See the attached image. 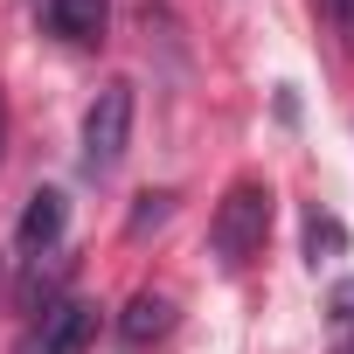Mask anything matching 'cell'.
<instances>
[{
    "label": "cell",
    "mask_w": 354,
    "mask_h": 354,
    "mask_svg": "<svg viewBox=\"0 0 354 354\" xmlns=\"http://www.w3.org/2000/svg\"><path fill=\"white\" fill-rule=\"evenodd\" d=\"M125 146H132V84H125V77H111V84L84 104V139H77V160H84V174H91V181H111V174H118V160H125Z\"/></svg>",
    "instance_id": "obj_2"
},
{
    "label": "cell",
    "mask_w": 354,
    "mask_h": 354,
    "mask_svg": "<svg viewBox=\"0 0 354 354\" xmlns=\"http://www.w3.org/2000/svg\"><path fill=\"white\" fill-rule=\"evenodd\" d=\"M174 333V299L167 292H132V306L118 313V340L125 347H153Z\"/></svg>",
    "instance_id": "obj_6"
},
{
    "label": "cell",
    "mask_w": 354,
    "mask_h": 354,
    "mask_svg": "<svg viewBox=\"0 0 354 354\" xmlns=\"http://www.w3.org/2000/svg\"><path fill=\"white\" fill-rule=\"evenodd\" d=\"M42 21H49V35L91 49V42H104V28H111V0H42Z\"/></svg>",
    "instance_id": "obj_5"
},
{
    "label": "cell",
    "mask_w": 354,
    "mask_h": 354,
    "mask_svg": "<svg viewBox=\"0 0 354 354\" xmlns=\"http://www.w3.org/2000/svg\"><path fill=\"white\" fill-rule=\"evenodd\" d=\"M306 257H313V264L340 257V223H333V216H319V209L306 216Z\"/></svg>",
    "instance_id": "obj_8"
},
{
    "label": "cell",
    "mask_w": 354,
    "mask_h": 354,
    "mask_svg": "<svg viewBox=\"0 0 354 354\" xmlns=\"http://www.w3.org/2000/svg\"><path fill=\"white\" fill-rule=\"evenodd\" d=\"M319 15H326V28L340 35V49L354 56V0H319Z\"/></svg>",
    "instance_id": "obj_10"
},
{
    "label": "cell",
    "mask_w": 354,
    "mask_h": 354,
    "mask_svg": "<svg viewBox=\"0 0 354 354\" xmlns=\"http://www.w3.org/2000/svg\"><path fill=\"white\" fill-rule=\"evenodd\" d=\"M91 333H97V306H91V299H56V306L42 313V340H35V354H84Z\"/></svg>",
    "instance_id": "obj_3"
},
{
    "label": "cell",
    "mask_w": 354,
    "mask_h": 354,
    "mask_svg": "<svg viewBox=\"0 0 354 354\" xmlns=\"http://www.w3.org/2000/svg\"><path fill=\"white\" fill-rule=\"evenodd\" d=\"M63 278H70V257L63 250H42L28 264V278H21V313H49L63 299Z\"/></svg>",
    "instance_id": "obj_7"
},
{
    "label": "cell",
    "mask_w": 354,
    "mask_h": 354,
    "mask_svg": "<svg viewBox=\"0 0 354 354\" xmlns=\"http://www.w3.org/2000/svg\"><path fill=\"white\" fill-rule=\"evenodd\" d=\"M0 146H8V104H0Z\"/></svg>",
    "instance_id": "obj_12"
},
{
    "label": "cell",
    "mask_w": 354,
    "mask_h": 354,
    "mask_svg": "<svg viewBox=\"0 0 354 354\" xmlns=\"http://www.w3.org/2000/svg\"><path fill=\"white\" fill-rule=\"evenodd\" d=\"M333 319H340V326H347V333H354V278H347V285H340V292H333Z\"/></svg>",
    "instance_id": "obj_11"
},
{
    "label": "cell",
    "mask_w": 354,
    "mask_h": 354,
    "mask_svg": "<svg viewBox=\"0 0 354 354\" xmlns=\"http://www.w3.org/2000/svg\"><path fill=\"white\" fill-rule=\"evenodd\" d=\"M63 223H70V202H63V188H35V195H28V209H21V230H15V243H21L28 257H42V250H56V243H63Z\"/></svg>",
    "instance_id": "obj_4"
},
{
    "label": "cell",
    "mask_w": 354,
    "mask_h": 354,
    "mask_svg": "<svg viewBox=\"0 0 354 354\" xmlns=\"http://www.w3.org/2000/svg\"><path fill=\"white\" fill-rule=\"evenodd\" d=\"M271 236V188L264 181H236L223 202H216V223H209V250L223 271H243Z\"/></svg>",
    "instance_id": "obj_1"
},
{
    "label": "cell",
    "mask_w": 354,
    "mask_h": 354,
    "mask_svg": "<svg viewBox=\"0 0 354 354\" xmlns=\"http://www.w3.org/2000/svg\"><path fill=\"white\" fill-rule=\"evenodd\" d=\"M167 216H174V195H139V209H132V223H125V230H132V236H146V230H160Z\"/></svg>",
    "instance_id": "obj_9"
}]
</instances>
